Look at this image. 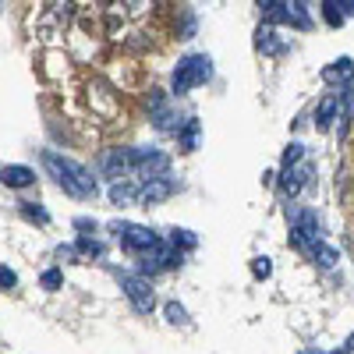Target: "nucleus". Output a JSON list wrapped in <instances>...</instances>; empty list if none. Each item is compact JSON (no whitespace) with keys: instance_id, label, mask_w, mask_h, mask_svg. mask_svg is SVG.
Listing matches in <instances>:
<instances>
[{"instance_id":"9b49d317","label":"nucleus","mask_w":354,"mask_h":354,"mask_svg":"<svg viewBox=\"0 0 354 354\" xmlns=\"http://www.w3.org/2000/svg\"><path fill=\"white\" fill-rule=\"evenodd\" d=\"M0 181H4V188H28L36 177H32V170H28V167H4Z\"/></svg>"},{"instance_id":"20e7f679","label":"nucleus","mask_w":354,"mask_h":354,"mask_svg":"<svg viewBox=\"0 0 354 354\" xmlns=\"http://www.w3.org/2000/svg\"><path fill=\"white\" fill-rule=\"evenodd\" d=\"M110 230L121 238V245H124L135 259H142L145 252H153L156 245H163L149 227H138V223H110Z\"/></svg>"},{"instance_id":"b1692460","label":"nucleus","mask_w":354,"mask_h":354,"mask_svg":"<svg viewBox=\"0 0 354 354\" xmlns=\"http://www.w3.org/2000/svg\"><path fill=\"white\" fill-rule=\"evenodd\" d=\"M347 351H354V337H351V340H347Z\"/></svg>"},{"instance_id":"dca6fc26","label":"nucleus","mask_w":354,"mask_h":354,"mask_svg":"<svg viewBox=\"0 0 354 354\" xmlns=\"http://www.w3.org/2000/svg\"><path fill=\"white\" fill-rule=\"evenodd\" d=\"M18 209H21V216H25V220H36V223H46V220H50V216L43 213V205H32V202H21Z\"/></svg>"},{"instance_id":"412c9836","label":"nucleus","mask_w":354,"mask_h":354,"mask_svg":"<svg viewBox=\"0 0 354 354\" xmlns=\"http://www.w3.org/2000/svg\"><path fill=\"white\" fill-rule=\"evenodd\" d=\"M167 319L170 322H188V315H185V308L177 305V301H167Z\"/></svg>"},{"instance_id":"2eb2a0df","label":"nucleus","mask_w":354,"mask_h":354,"mask_svg":"<svg viewBox=\"0 0 354 354\" xmlns=\"http://www.w3.org/2000/svg\"><path fill=\"white\" fill-rule=\"evenodd\" d=\"M181 145H185L188 153L198 145V121H188V124H185V131H181Z\"/></svg>"},{"instance_id":"ddd939ff","label":"nucleus","mask_w":354,"mask_h":354,"mask_svg":"<svg viewBox=\"0 0 354 354\" xmlns=\"http://www.w3.org/2000/svg\"><path fill=\"white\" fill-rule=\"evenodd\" d=\"M308 259H312V262H319L322 270H333V266H337V252H333V248H330L326 241H322V245H319V248H315V252H312Z\"/></svg>"},{"instance_id":"393cba45","label":"nucleus","mask_w":354,"mask_h":354,"mask_svg":"<svg viewBox=\"0 0 354 354\" xmlns=\"http://www.w3.org/2000/svg\"><path fill=\"white\" fill-rule=\"evenodd\" d=\"M333 354H351V351H347V347H344V351H333Z\"/></svg>"},{"instance_id":"5701e85b","label":"nucleus","mask_w":354,"mask_h":354,"mask_svg":"<svg viewBox=\"0 0 354 354\" xmlns=\"http://www.w3.org/2000/svg\"><path fill=\"white\" fill-rule=\"evenodd\" d=\"M43 287H50V290H53V287H61V273H57V270H50V273L43 277Z\"/></svg>"},{"instance_id":"4be33fe9","label":"nucleus","mask_w":354,"mask_h":354,"mask_svg":"<svg viewBox=\"0 0 354 354\" xmlns=\"http://www.w3.org/2000/svg\"><path fill=\"white\" fill-rule=\"evenodd\" d=\"M0 283H4V290H8V287H15V283H18V277H15V273H11V270H8V266H4V270H0Z\"/></svg>"},{"instance_id":"9d476101","label":"nucleus","mask_w":354,"mask_h":354,"mask_svg":"<svg viewBox=\"0 0 354 354\" xmlns=\"http://www.w3.org/2000/svg\"><path fill=\"white\" fill-rule=\"evenodd\" d=\"M337 110H340V100H337V96H322V103L315 106V128H319V131H326V128L333 124Z\"/></svg>"},{"instance_id":"f8f14e48","label":"nucleus","mask_w":354,"mask_h":354,"mask_svg":"<svg viewBox=\"0 0 354 354\" xmlns=\"http://www.w3.org/2000/svg\"><path fill=\"white\" fill-rule=\"evenodd\" d=\"M351 75H354V64L351 61H333L326 71H322V78H326V82H351Z\"/></svg>"},{"instance_id":"423d86ee","label":"nucleus","mask_w":354,"mask_h":354,"mask_svg":"<svg viewBox=\"0 0 354 354\" xmlns=\"http://www.w3.org/2000/svg\"><path fill=\"white\" fill-rule=\"evenodd\" d=\"M262 18L266 21H283V25H298V28H308V15H305V4H280V0H266L259 4Z\"/></svg>"},{"instance_id":"a211bd4d","label":"nucleus","mask_w":354,"mask_h":354,"mask_svg":"<svg viewBox=\"0 0 354 354\" xmlns=\"http://www.w3.org/2000/svg\"><path fill=\"white\" fill-rule=\"evenodd\" d=\"M252 273H255L259 280H270V273H273V262H270V259H252Z\"/></svg>"},{"instance_id":"6e6552de","label":"nucleus","mask_w":354,"mask_h":354,"mask_svg":"<svg viewBox=\"0 0 354 354\" xmlns=\"http://www.w3.org/2000/svg\"><path fill=\"white\" fill-rule=\"evenodd\" d=\"M312 177V167L308 163H301V167H290V170H283V181H280V192L283 195H298L301 188H305V181Z\"/></svg>"},{"instance_id":"f3484780","label":"nucleus","mask_w":354,"mask_h":354,"mask_svg":"<svg viewBox=\"0 0 354 354\" xmlns=\"http://www.w3.org/2000/svg\"><path fill=\"white\" fill-rule=\"evenodd\" d=\"M273 39H277V36L270 32V28H262V32H259V50H266V53H280L283 46H277Z\"/></svg>"},{"instance_id":"4468645a","label":"nucleus","mask_w":354,"mask_h":354,"mask_svg":"<svg viewBox=\"0 0 354 354\" xmlns=\"http://www.w3.org/2000/svg\"><path fill=\"white\" fill-rule=\"evenodd\" d=\"M301 160H305V145H287V153H283V170H290V167H301Z\"/></svg>"},{"instance_id":"6ab92c4d","label":"nucleus","mask_w":354,"mask_h":354,"mask_svg":"<svg viewBox=\"0 0 354 354\" xmlns=\"http://www.w3.org/2000/svg\"><path fill=\"white\" fill-rule=\"evenodd\" d=\"M322 11H326V21L330 25H340V11H344V4H337V0H326V4H322Z\"/></svg>"},{"instance_id":"0eeeda50","label":"nucleus","mask_w":354,"mask_h":354,"mask_svg":"<svg viewBox=\"0 0 354 354\" xmlns=\"http://www.w3.org/2000/svg\"><path fill=\"white\" fill-rule=\"evenodd\" d=\"M177 192V181H170V177H153V181H138V202L153 205V202H163Z\"/></svg>"},{"instance_id":"aec40b11","label":"nucleus","mask_w":354,"mask_h":354,"mask_svg":"<svg viewBox=\"0 0 354 354\" xmlns=\"http://www.w3.org/2000/svg\"><path fill=\"white\" fill-rule=\"evenodd\" d=\"M78 252L82 255H103V245L100 241H88V238H78Z\"/></svg>"},{"instance_id":"f03ea898","label":"nucleus","mask_w":354,"mask_h":354,"mask_svg":"<svg viewBox=\"0 0 354 354\" xmlns=\"http://www.w3.org/2000/svg\"><path fill=\"white\" fill-rule=\"evenodd\" d=\"M209 75H213V61H209V57H205V53H192V57H185V61H177V68L170 75V88L177 96H185V93H192V88L209 82Z\"/></svg>"},{"instance_id":"f257e3e1","label":"nucleus","mask_w":354,"mask_h":354,"mask_svg":"<svg viewBox=\"0 0 354 354\" xmlns=\"http://www.w3.org/2000/svg\"><path fill=\"white\" fill-rule=\"evenodd\" d=\"M43 170L50 174V181H57V188H61L64 195L71 198H96L100 185H96V177L88 174L82 163L61 156V153H43Z\"/></svg>"},{"instance_id":"7ed1b4c3","label":"nucleus","mask_w":354,"mask_h":354,"mask_svg":"<svg viewBox=\"0 0 354 354\" xmlns=\"http://www.w3.org/2000/svg\"><path fill=\"white\" fill-rule=\"evenodd\" d=\"M290 245L312 255L319 245H322V230H319V220L312 209H294L290 213Z\"/></svg>"},{"instance_id":"1a4fd4ad","label":"nucleus","mask_w":354,"mask_h":354,"mask_svg":"<svg viewBox=\"0 0 354 354\" xmlns=\"http://www.w3.org/2000/svg\"><path fill=\"white\" fill-rule=\"evenodd\" d=\"M149 110H153V121H156V128L160 131H174L177 128V117H174V110L167 106V96H153V103H149Z\"/></svg>"},{"instance_id":"39448f33","label":"nucleus","mask_w":354,"mask_h":354,"mask_svg":"<svg viewBox=\"0 0 354 354\" xmlns=\"http://www.w3.org/2000/svg\"><path fill=\"white\" fill-rule=\"evenodd\" d=\"M121 290L128 294V301L138 315H149L156 308V290L145 277H135V273H121Z\"/></svg>"}]
</instances>
